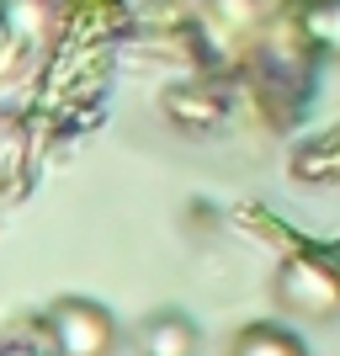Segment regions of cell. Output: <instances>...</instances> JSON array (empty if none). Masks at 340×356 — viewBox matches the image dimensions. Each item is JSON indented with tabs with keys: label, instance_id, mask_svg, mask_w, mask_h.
I'll list each match as a JSON object with an SVG mask.
<instances>
[{
	"label": "cell",
	"instance_id": "4",
	"mask_svg": "<svg viewBox=\"0 0 340 356\" xmlns=\"http://www.w3.org/2000/svg\"><path fill=\"white\" fill-rule=\"evenodd\" d=\"M229 356H309V346L282 325H245L229 346Z\"/></svg>",
	"mask_w": 340,
	"mask_h": 356
},
{
	"label": "cell",
	"instance_id": "2",
	"mask_svg": "<svg viewBox=\"0 0 340 356\" xmlns=\"http://www.w3.org/2000/svg\"><path fill=\"white\" fill-rule=\"evenodd\" d=\"M282 303L298 314H330L340 303V287H330V277H319L314 266H303V261H293V266L282 271Z\"/></svg>",
	"mask_w": 340,
	"mask_h": 356
},
{
	"label": "cell",
	"instance_id": "5",
	"mask_svg": "<svg viewBox=\"0 0 340 356\" xmlns=\"http://www.w3.org/2000/svg\"><path fill=\"white\" fill-rule=\"evenodd\" d=\"M309 32L330 54H340V0H314L309 6Z\"/></svg>",
	"mask_w": 340,
	"mask_h": 356
},
{
	"label": "cell",
	"instance_id": "1",
	"mask_svg": "<svg viewBox=\"0 0 340 356\" xmlns=\"http://www.w3.org/2000/svg\"><path fill=\"white\" fill-rule=\"evenodd\" d=\"M48 335L59 356H112L118 351V319L90 298H59L48 309Z\"/></svg>",
	"mask_w": 340,
	"mask_h": 356
},
{
	"label": "cell",
	"instance_id": "3",
	"mask_svg": "<svg viewBox=\"0 0 340 356\" xmlns=\"http://www.w3.org/2000/svg\"><path fill=\"white\" fill-rule=\"evenodd\" d=\"M138 346H144V356H197V330L181 314H154L138 330Z\"/></svg>",
	"mask_w": 340,
	"mask_h": 356
}]
</instances>
